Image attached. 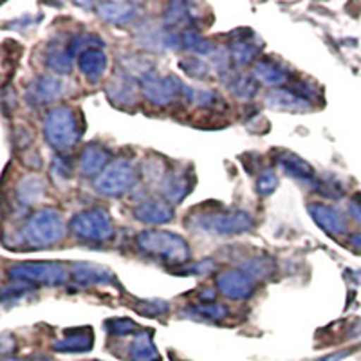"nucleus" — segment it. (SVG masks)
<instances>
[{"label":"nucleus","mask_w":361,"mask_h":361,"mask_svg":"<svg viewBox=\"0 0 361 361\" xmlns=\"http://www.w3.org/2000/svg\"><path fill=\"white\" fill-rule=\"evenodd\" d=\"M135 246L147 257L183 267L190 260V244L180 235L164 230H145L135 237Z\"/></svg>","instance_id":"1"},{"label":"nucleus","mask_w":361,"mask_h":361,"mask_svg":"<svg viewBox=\"0 0 361 361\" xmlns=\"http://www.w3.org/2000/svg\"><path fill=\"white\" fill-rule=\"evenodd\" d=\"M186 226L206 235H240L253 230L255 221L243 209H202L186 219Z\"/></svg>","instance_id":"2"},{"label":"nucleus","mask_w":361,"mask_h":361,"mask_svg":"<svg viewBox=\"0 0 361 361\" xmlns=\"http://www.w3.org/2000/svg\"><path fill=\"white\" fill-rule=\"evenodd\" d=\"M66 222L60 212L53 208H42L25 221L18 230V244L29 247H51L66 237Z\"/></svg>","instance_id":"3"},{"label":"nucleus","mask_w":361,"mask_h":361,"mask_svg":"<svg viewBox=\"0 0 361 361\" xmlns=\"http://www.w3.org/2000/svg\"><path fill=\"white\" fill-rule=\"evenodd\" d=\"M44 135L47 143L56 148L58 152H66L78 143L82 137V125L74 109L60 105L47 112L44 121Z\"/></svg>","instance_id":"4"},{"label":"nucleus","mask_w":361,"mask_h":361,"mask_svg":"<svg viewBox=\"0 0 361 361\" xmlns=\"http://www.w3.org/2000/svg\"><path fill=\"white\" fill-rule=\"evenodd\" d=\"M69 230L80 240L102 244L114 237V222L107 209L90 208L71 219Z\"/></svg>","instance_id":"5"},{"label":"nucleus","mask_w":361,"mask_h":361,"mask_svg":"<svg viewBox=\"0 0 361 361\" xmlns=\"http://www.w3.org/2000/svg\"><path fill=\"white\" fill-rule=\"evenodd\" d=\"M11 280L27 282L31 286H63L69 279V269L62 262H20L8 269Z\"/></svg>","instance_id":"6"},{"label":"nucleus","mask_w":361,"mask_h":361,"mask_svg":"<svg viewBox=\"0 0 361 361\" xmlns=\"http://www.w3.org/2000/svg\"><path fill=\"white\" fill-rule=\"evenodd\" d=\"M137 183V172L134 164L125 157L109 163V166L94 179V188L107 197H121L130 192Z\"/></svg>","instance_id":"7"},{"label":"nucleus","mask_w":361,"mask_h":361,"mask_svg":"<svg viewBox=\"0 0 361 361\" xmlns=\"http://www.w3.org/2000/svg\"><path fill=\"white\" fill-rule=\"evenodd\" d=\"M185 83L180 82L177 76L173 74H163L152 71L150 74H147L143 80H141V90H143V96L147 98L148 103H152L156 107H169L172 105L176 99H179L180 96H186Z\"/></svg>","instance_id":"8"},{"label":"nucleus","mask_w":361,"mask_h":361,"mask_svg":"<svg viewBox=\"0 0 361 361\" xmlns=\"http://www.w3.org/2000/svg\"><path fill=\"white\" fill-rule=\"evenodd\" d=\"M63 92V83L58 76L53 74H40L29 82L25 89V99L33 107H42L47 103L56 102Z\"/></svg>","instance_id":"9"},{"label":"nucleus","mask_w":361,"mask_h":361,"mask_svg":"<svg viewBox=\"0 0 361 361\" xmlns=\"http://www.w3.org/2000/svg\"><path fill=\"white\" fill-rule=\"evenodd\" d=\"M217 291L230 300H246L255 293V279L246 271H224L217 276Z\"/></svg>","instance_id":"10"},{"label":"nucleus","mask_w":361,"mask_h":361,"mask_svg":"<svg viewBox=\"0 0 361 361\" xmlns=\"http://www.w3.org/2000/svg\"><path fill=\"white\" fill-rule=\"evenodd\" d=\"M260 49H262V42L250 29H240L231 37L230 56L238 66L253 63L255 58L259 56Z\"/></svg>","instance_id":"11"},{"label":"nucleus","mask_w":361,"mask_h":361,"mask_svg":"<svg viewBox=\"0 0 361 361\" xmlns=\"http://www.w3.org/2000/svg\"><path fill=\"white\" fill-rule=\"evenodd\" d=\"M309 214H311L316 226H320L325 233L338 237V235H343L347 231V217L334 206L325 204V202H311Z\"/></svg>","instance_id":"12"},{"label":"nucleus","mask_w":361,"mask_h":361,"mask_svg":"<svg viewBox=\"0 0 361 361\" xmlns=\"http://www.w3.org/2000/svg\"><path fill=\"white\" fill-rule=\"evenodd\" d=\"M266 105L275 111L283 112H309L312 109V102L305 98L302 92L296 89H273L266 96Z\"/></svg>","instance_id":"13"},{"label":"nucleus","mask_w":361,"mask_h":361,"mask_svg":"<svg viewBox=\"0 0 361 361\" xmlns=\"http://www.w3.org/2000/svg\"><path fill=\"white\" fill-rule=\"evenodd\" d=\"M276 163H279L280 169L288 173V176H291L293 179H296L298 183L305 185L307 188H320V179H318V176H316L314 169H312L307 161L296 156V154H291V152L279 154Z\"/></svg>","instance_id":"14"},{"label":"nucleus","mask_w":361,"mask_h":361,"mask_svg":"<svg viewBox=\"0 0 361 361\" xmlns=\"http://www.w3.org/2000/svg\"><path fill=\"white\" fill-rule=\"evenodd\" d=\"M137 89H135V80L128 73H119L112 76L111 82L107 83V96L114 105L118 107H132L137 102L135 96Z\"/></svg>","instance_id":"15"},{"label":"nucleus","mask_w":361,"mask_h":361,"mask_svg":"<svg viewBox=\"0 0 361 361\" xmlns=\"http://www.w3.org/2000/svg\"><path fill=\"white\" fill-rule=\"evenodd\" d=\"M134 217L145 224H166L173 219V208L163 199H145L134 208Z\"/></svg>","instance_id":"16"},{"label":"nucleus","mask_w":361,"mask_h":361,"mask_svg":"<svg viewBox=\"0 0 361 361\" xmlns=\"http://www.w3.org/2000/svg\"><path fill=\"white\" fill-rule=\"evenodd\" d=\"M71 276L82 286H107L116 280L109 267L90 262H74L71 266Z\"/></svg>","instance_id":"17"},{"label":"nucleus","mask_w":361,"mask_h":361,"mask_svg":"<svg viewBox=\"0 0 361 361\" xmlns=\"http://www.w3.org/2000/svg\"><path fill=\"white\" fill-rule=\"evenodd\" d=\"M109 150L102 145H87L85 148L80 154V161H78V169L80 173L83 177H98L103 170L109 166Z\"/></svg>","instance_id":"18"},{"label":"nucleus","mask_w":361,"mask_h":361,"mask_svg":"<svg viewBox=\"0 0 361 361\" xmlns=\"http://www.w3.org/2000/svg\"><path fill=\"white\" fill-rule=\"evenodd\" d=\"M92 343H94V334H92V329L83 327V329H74L69 331L62 340H58L53 343V349L58 353H87V350L92 349Z\"/></svg>","instance_id":"19"},{"label":"nucleus","mask_w":361,"mask_h":361,"mask_svg":"<svg viewBox=\"0 0 361 361\" xmlns=\"http://www.w3.org/2000/svg\"><path fill=\"white\" fill-rule=\"evenodd\" d=\"M251 76L262 85L273 87V89H280V85H283L289 80L288 71L279 63L271 62V60H260V62L255 63Z\"/></svg>","instance_id":"20"},{"label":"nucleus","mask_w":361,"mask_h":361,"mask_svg":"<svg viewBox=\"0 0 361 361\" xmlns=\"http://www.w3.org/2000/svg\"><path fill=\"white\" fill-rule=\"evenodd\" d=\"M98 15L111 24L127 25L137 17V6L134 2H103L98 6Z\"/></svg>","instance_id":"21"},{"label":"nucleus","mask_w":361,"mask_h":361,"mask_svg":"<svg viewBox=\"0 0 361 361\" xmlns=\"http://www.w3.org/2000/svg\"><path fill=\"white\" fill-rule=\"evenodd\" d=\"M78 67L90 83H96L107 69V56L102 49H87L78 56Z\"/></svg>","instance_id":"22"},{"label":"nucleus","mask_w":361,"mask_h":361,"mask_svg":"<svg viewBox=\"0 0 361 361\" xmlns=\"http://www.w3.org/2000/svg\"><path fill=\"white\" fill-rule=\"evenodd\" d=\"M45 180L37 173H29L22 177L17 185V201L22 206H35L44 199Z\"/></svg>","instance_id":"23"},{"label":"nucleus","mask_w":361,"mask_h":361,"mask_svg":"<svg viewBox=\"0 0 361 361\" xmlns=\"http://www.w3.org/2000/svg\"><path fill=\"white\" fill-rule=\"evenodd\" d=\"M195 6L185 4V2H173L169 6V9L164 11V22L170 25V29H179V31H186V29H193L197 15L193 13Z\"/></svg>","instance_id":"24"},{"label":"nucleus","mask_w":361,"mask_h":361,"mask_svg":"<svg viewBox=\"0 0 361 361\" xmlns=\"http://www.w3.org/2000/svg\"><path fill=\"white\" fill-rule=\"evenodd\" d=\"M74 53L71 51L69 45L58 42L51 44L45 51V66L58 74H69L73 71Z\"/></svg>","instance_id":"25"},{"label":"nucleus","mask_w":361,"mask_h":361,"mask_svg":"<svg viewBox=\"0 0 361 361\" xmlns=\"http://www.w3.org/2000/svg\"><path fill=\"white\" fill-rule=\"evenodd\" d=\"M130 361H159L161 356L157 353L156 345H154V338L150 331H140L134 334V340L130 343Z\"/></svg>","instance_id":"26"},{"label":"nucleus","mask_w":361,"mask_h":361,"mask_svg":"<svg viewBox=\"0 0 361 361\" xmlns=\"http://www.w3.org/2000/svg\"><path fill=\"white\" fill-rule=\"evenodd\" d=\"M190 186H192V183H190L186 172H170L163 180L164 197L169 199V202L177 204L188 195L190 190H192Z\"/></svg>","instance_id":"27"},{"label":"nucleus","mask_w":361,"mask_h":361,"mask_svg":"<svg viewBox=\"0 0 361 361\" xmlns=\"http://www.w3.org/2000/svg\"><path fill=\"white\" fill-rule=\"evenodd\" d=\"M188 314L193 318H199V320H212L219 322L224 320L228 316V307L217 302H206V304H193L188 309Z\"/></svg>","instance_id":"28"},{"label":"nucleus","mask_w":361,"mask_h":361,"mask_svg":"<svg viewBox=\"0 0 361 361\" xmlns=\"http://www.w3.org/2000/svg\"><path fill=\"white\" fill-rule=\"evenodd\" d=\"M228 89L233 92L237 98L250 99L257 94V80L253 76H246V74H233L228 80Z\"/></svg>","instance_id":"29"},{"label":"nucleus","mask_w":361,"mask_h":361,"mask_svg":"<svg viewBox=\"0 0 361 361\" xmlns=\"http://www.w3.org/2000/svg\"><path fill=\"white\" fill-rule=\"evenodd\" d=\"M180 69L185 71L188 76L197 80H209L212 78V67L206 62H202L201 58H183L179 62Z\"/></svg>","instance_id":"30"},{"label":"nucleus","mask_w":361,"mask_h":361,"mask_svg":"<svg viewBox=\"0 0 361 361\" xmlns=\"http://www.w3.org/2000/svg\"><path fill=\"white\" fill-rule=\"evenodd\" d=\"M137 304H134L135 311L145 316H164L169 312V304L163 300H135Z\"/></svg>","instance_id":"31"},{"label":"nucleus","mask_w":361,"mask_h":361,"mask_svg":"<svg viewBox=\"0 0 361 361\" xmlns=\"http://www.w3.org/2000/svg\"><path fill=\"white\" fill-rule=\"evenodd\" d=\"M107 331L114 336H127V334H137L140 329L130 318H112L107 322Z\"/></svg>","instance_id":"32"},{"label":"nucleus","mask_w":361,"mask_h":361,"mask_svg":"<svg viewBox=\"0 0 361 361\" xmlns=\"http://www.w3.org/2000/svg\"><path fill=\"white\" fill-rule=\"evenodd\" d=\"M276 186H279V177H276L275 170L273 169L264 170L259 176V179H257V193H259V195H264V197L275 192Z\"/></svg>","instance_id":"33"},{"label":"nucleus","mask_w":361,"mask_h":361,"mask_svg":"<svg viewBox=\"0 0 361 361\" xmlns=\"http://www.w3.org/2000/svg\"><path fill=\"white\" fill-rule=\"evenodd\" d=\"M215 269V264L209 259L199 260V262L192 264V266H183L180 271L183 273H192V275H209Z\"/></svg>","instance_id":"34"},{"label":"nucleus","mask_w":361,"mask_h":361,"mask_svg":"<svg viewBox=\"0 0 361 361\" xmlns=\"http://www.w3.org/2000/svg\"><path fill=\"white\" fill-rule=\"evenodd\" d=\"M53 173L54 176L60 177V179L69 180L71 179V164L67 163L63 157H56L53 163Z\"/></svg>","instance_id":"35"},{"label":"nucleus","mask_w":361,"mask_h":361,"mask_svg":"<svg viewBox=\"0 0 361 361\" xmlns=\"http://www.w3.org/2000/svg\"><path fill=\"white\" fill-rule=\"evenodd\" d=\"M349 214H350V217L354 219V221L360 222V224H361V195H360V193H357V195H354V197L350 199Z\"/></svg>","instance_id":"36"},{"label":"nucleus","mask_w":361,"mask_h":361,"mask_svg":"<svg viewBox=\"0 0 361 361\" xmlns=\"http://www.w3.org/2000/svg\"><path fill=\"white\" fill-rule=\"evenodd\" d=\"M349 246L353 247V250L361 251V231H360V233L350 235V237H349Z\"/></svg>","instance_id":"37"},{"label":"nucleus","mask_w":361,"mask_h":361,"mask_svg":"<svg viewBox=\"0 0 361 361\" xmlns=\"http://www.w3.org/2000/svg\"><path fill=\"white\" fill-rule=\"evenodd\" d=\"M360 276H361V271H360Z\"/></svg>","instance_id":"38"}]
</instances>
